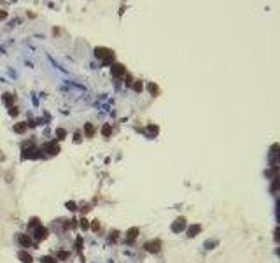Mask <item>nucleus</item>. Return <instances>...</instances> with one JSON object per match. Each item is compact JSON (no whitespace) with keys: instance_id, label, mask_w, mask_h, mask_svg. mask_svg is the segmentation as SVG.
Masks as SVG:
<instances>
[{"instance_id":"1","label":"nucleus","mask_w":280,"mask_h":263,"mask_svg":"<svg viewBox=\"0 0 280 263\" xmlns=\"http://www.w3.org/2000/svg\"><path fill=\"white\" fill-rule=\"evenodd\" d=\"M96 56L102 58V60L107 63V61H110V60L114 58V53H112L110 49H107V47H96Z\"/></svg>"},{"instance_id":"2","label":"nucleus","mask_w":280,"mask_h":263,"mask_svg":"<svg viewBox=\"0 0 280 263\" xmlns=\"http://www.w3.org/2000/svg\"><path fill=\"white\" fill-rule=\"evenodd\" d=\"M144 249H147L149 253H159L161 251V242L159 240H151L144 244Z\"/></svg>"},{"instance_id":"3","label":"nucleus","mask_w":280,"mask_h":263,"mask_svg":"<svg viewBox=\"0 0 280 263\" xmlns=\"http://www.w3.org/2000/svg\"><path fill=\"white\" fill-rule=\"evenodd\" d=\"M186 225H187V223H186V218H182V216H180V218H177V219H175V223L172 225V232L179 233V232H182V230L186 228Z\"/></svg>"},{"instance_id":"4","label":"nucleus","mask_w":280,"mask_h":263,"mask_svg":"<svg viewBox=\"0 0 280 263\" xmlns=\"http://www.w3.org/2000/svg\"><path fill=\"white\" fill-rule=\"evenodd\" d=\"M47 237V228H44L42 225H39L35 228V240H44Z\"/></svg>"},{"instance_id":"5","label":"nucleus","mask_w":280,"mask_h":263,"mask_svg":"<svg viewBox=\"0 0 280 263\" xmlns=\"http://www.w3.org/2000/svg\"><path fill=\"white\" fill-rule=\"evenodd\" d=\"M126 74V67L124 65H121V63H116L114 67H112V75H116V77H121V75H124Z\"/></svg>"},{"instance_id":"6","label":"nucleus","mask_w":280,"mask_h":263,"mask_svg":"<svg viewBox=\"0 0 280 263\" xmlns=\"http://www.w3.org/2000/svg\"><path fill=\"white\" fill-rule=\"evenodd\" d=\"M44 149H46L49 154H58V153H60V146L56 144V140H53V142H47Z\"/></svg>"},{"instance_id":"7","label":"nucleus","mask_w":280,"mask_h":263,"mask_svg":"<svg viewBox=\"0 0 280 263\" xmlns=\"http://www.w3.org/2000/svg\"><path fill=\"white\" fill-rule=\"evenodd\" d=\"M18 242H19L23 247H30V246H32L30 237H28V235H25V233H19V235H18Z\"/></svg>"},{"instance_id":"8","label":"nucleus","mask_w":280,"mask_h":263,"mask_svg":"<svg viewBox=\"0 0 280 263\" xmlns=\"http://www.w3.org/2000/svg\"><path fill=\"white\" fill-rule=\"evenodd\" d=\"M18 258H19L23 263H32L33 262V258H32L26 251H19V253H18Z\"/></svg>"},{"instance_id":"9","label":"nucleus","mask_w":280,"mask_h":263,"mask_svg":"<svg viewBox=\"0 0 280 263\" xmlns=\"http://www.w3.org/2000/svg\"><path fill=\"white\" fill-rule=\"evenodd\" d=\"M200 232H201V226H200V225H191V226L187 228V235H189V237H194V235L200 233Z\"/></svg>"},{"instance_id":"10","label":"nucleus","mask_w":280,"mask_h":263,"mask_svg":"<svg viewBox=\"0 0 280 263\" xmlns=\"http://www.w3.org/2000/svg\"><path fill=\"white\" fill-rule=\"evenodd\" d=\"M84 133H86V137H95V126L91 123H86L84 125Z\"/></svg>"},{"instance_id":"11","label":"nucleus","mask_w":280,"mask_h":263,"mask_svg":"<svg viewBox=\"0 0 280 263\" xmlns=\"http://www.w3.org/2000/svg\"><path fill=\"white\" fill-rule=\"evenodd\" d=\"M26 126H28V123H16V125H14V132H16V133H25V132H26Z\"/></svg>"},{"instance_id":"12","label":"nucleus","mask_w":280,"mask_h":263,"mask_svg":"<svg viewBox=\"0 0 280 263\" xmlns=\"http://www.w3.org/2000/svg\"><path fill=\"white\" fill-rule=\"evenodd\" d=\"M138 232H140V230H138L137 226H133V228H130V230L126 232V235H128V239H130V240H135V239H137V235H138Z\"/></svg>"},{"instance_id":"13","label":"nucleus","mask_w":280,"mask_h":263,"mask_svg":"<svg viewBox=\"0 0 280 263\" xmlns=\"http://www.w3.org/2000/svg\"><path fill=\"white\" fill-rule=\"evenodd\" d=\"M110 133H112V126H110L109 123L103 125V126H102V135H103V137H110Z\"/></svg>"},{"instance_id":"14","label":"nucleus","mask_w":280,"mask_h":263,"mask_svg":"<svg viewBox=\"0 0 280 263\" xmlns=\"http://www.w3.org/2000/svg\"><path fill=\"white\" fill-rule=\"evenodd\" d=\"M89 228H91L93 232H98V230H100V221H98V219H93V221L89 223Z\"/></svg>"},{"instance_id":"15","label":"nucleus","mask_w":280,"mask_h":263,"mask_svg":"<svg viewBox=\"0 0 280 263\" xmlns=\"http://www.w3.org/2000/svg\"><path fill=\"white\" fill-rule=\"evenodd\" d=\"M42 263H58V260L56 258H53V256H42V260H40Z\"/></svg>"},{"instance_id":"16","label":"nucleus","mask_w":280,"mask_h":263,"mask_svg":"<svg viewBox=\"0 0 280 263\" xmlns=\"http://www.w3.org/2000/svg\"><path fill=\"white\" fill-rule=\"evenodd\" d=\"M4 100H5V104H7V105H11V104L14 102V95H11V93H5Z\"/></svg>"},{"instance_id":"17","label":"nucleus","mask_w":280,"mask_h":263,"mask_svg":"<svg viewBox=\"0 0 280 263\" xmlns=\"http://www.w3.org/2000/svg\"><path fill=\"white\" fill-rule=\"evenodd\" d=\"M56 135H58V139H60V140H63V139L67 137V132H65L63 128H58V130H56Z\"/></svg>"},{"instance_id":"18","label":"nucleus","mask_w":280,"mask_h":263,"mask_svg":"<svg viewBox=\"0 0 280 263\" xmlns=\"http://www.w3.org/2000/svg\"><path fill=\"white\" fill-rule=\"evenodd\" d=\"M79 226H81L82 230H88V228H89V221H88L86 218H82V219H81V223H79Z\"/></svg>"},{"instance_id":"19","label":"nucleus","mask_w":280,"mask_h":263,"mask_svg":"<svg viewBox=\"0 0 280 263\" xmlns=\"http://www.w3.org/2000/svg\"><path fill=\"white\" fill-rule=\"evenodd\" d=\"M149 91H151L152 95H158V93H159V90H158V86H156L154 82H151V84H149Z\"/></svg>"},{"instance_id":"20","label":"nucleus","mask_w":280,"mask_h":263,"mask_svg":"<svg viewBox=\"0 0 280 263\" xmlns=\"http://www.w3.org/2000/svg\"><path fill=\"white\" fill-rule=\"evenodd\" d=\"M39 225H40V223H39V219H37V218H32V219H30V223H28V226H30V228H37Z\"/></svg>"},{"instance_id":"21","label":"nucleus","mask_w":280,"mask_h":263,"mask_svg":"<svg viewBox=\"0 0 280 263\" xmlns=\"http://www.w3.org/2000/svg\"><path fill=\"white\" fill-rule=\"evenodd\" d=\"M133 90H135V91H138V93H140V91H142V90H144V84H142V82H140V81H137V82H135V84H133Z\"/></svg>"},{"instance_id":"22","label":"nucleus","mask_w":280,"mask_h":263,"mask_svg":"<svg viewBox=\"0 0 280 263\" xmlns=\"http://www.w3.org/2000/svg\"><path fill=\"white\" fill-rule=\"evenodd\" d=\"M147 132H149V133H152V135H156V133H158V126L149 125V126H147Z\"/></svg>"},{"instance_id":"23","label":"nucleus","mask_w":280,"mask_h":263,"mask_svg":"<svg viewBox=\"0 0 280 263\" xmlns=\"http://www.w3.org/2000/svg\"><path fill=\"white\" fill-rule=\"evenodd\" d=\"M58 258H60V260H67V258H68V251H60V253H58Z\"/></svg>"},{"instance_id":"24","label":"nucleus","mask_w":280,"mask_h":263,"mask_svg":"<svg viewBox=\"0 0 280 263\" xmlns=\"http://www.w3.org/2000/svg\"><path fill=\"white\" fill-rule=\"evenodd\" d=\"M67 209H68V211H75V209H77L75 202H67Z\"/></svg>"},{"instance_id":"25","label":"nucleus","mask_w":280,"mask_h":263,"mask_svg":"<svg viewBox=\"0 0 280 263\" xmlns=\"http://www.w3.org/2000/svg\"><path fill=\"white\" fill-rule=\"evenodd\" d=\"M75 246H77V249H79V251L82 249V239H81V237L77 239V242H75Z\"/></svg>"},{"instance_id":"26","label":"nucleus","mask_w":280,"mask_h":263,"mask_svg":"<svg viewBox=\"0 0 280 263\" xmlns=\"http://www.w3.org/2000/svg\"><path fill=\"white\" fill-rule=\"evenodd\" d=\"M117 235H119V232H112L110 233V240H117Z\"/></svg>"},{"instance_id":"27","label":"nucleus","mask_w":280,"mask_h":263,"mask_svg":"<svg viewBox=\"0 0 280 263\" xmlns=\"http://www.w3.org/2000/svg\"><path fill=\"white\" fill-rule=\"evenodd\" d=\"M9 114H11V116H16V114H18V109H16V107H11Z\"/></svg>"},{"instance_id":"28","label":"nucleus","mask_w":280,"mask_h":263,"mask_svg":"<svg viewBox=\"0 0 280 263\" xmlns=\"http://www.w3.org/2000/svg\"><path fill=\"white\" fill-rule=\"evenodd\" d=\"M126 84H128V86H131V84H133V81H131V75H126Z\"/></svg>"},{"instance_id":"29","label":"nucleus","mask_w":280,"mask_h":263,"mask_svg":"<svg viewBox=\"0 0 280 263\" xmlns=\"http://www.w3.org/2000/svg\"><path fill=\"white\" fill-rule=\"evenodd\" d=\"M74 140H75V142H81V133H79V132L75 133V139H74Z\"/></svg>"},{"instance_id":"30","label":"nucleus","mask_w":280,"mask_h":263,"mask_svg":"<svg viewBox=\"0 0 280 263\" xmlns=\"http://www.w3.org/2000/svg\"><path fill=\"white\" fill-rule=\"evenodd\" d=\"M5 18V12H0V19H4Z\"/></svg>"}]
</instances>
